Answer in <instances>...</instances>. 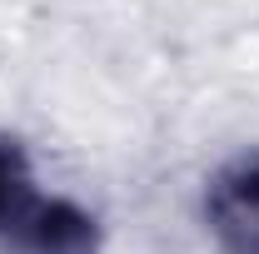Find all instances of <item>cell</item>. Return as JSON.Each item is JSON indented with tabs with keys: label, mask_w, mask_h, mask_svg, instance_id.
I'll return each instance as SVG.
<instances>
[{
	"label": "cell",
	"mask_w": 259,
	"mask_h": 254,
	"mask_svg": "<svg viewBox=\"0 0 259 254\" xmlns=\"http://www.w3.org/2000/svg\"><path fill=\"white\" fill-rule=\"evenodd\" d=\"M15 234L35 254H85L90 249V220L80 209H70V204H40L35 199Z\"/></svg>",
	"instance_id": "7a4b0ae2"
},
{
	"label": "cell",
	"mask_w": 259,
	"mask_h": 254,
	"mask_svg": "<svg viewBox=\"0 0 259 254\" xmlns=\"http://www.w3.org/2000/svg\"><path fill=\"white\" fill-rule=\"evenodd\" d=\"M35 194H30V170H25V155L0 140V229H20V220L30 215Z\"/></svg>",
	"instance_id": "3957f363"
},
{
	"label": "cell",
	"mask_w": 259,
	"mask_h": 254,
	"mask_svg": "<svg viewBox=\"0 0 259 254\" xmlns=\"http://www.w3.org/2000/svg\"><path fill=\"white\" fill-rule=\"evenodd\" d=\"M209 224L225 254H259V159H239L209 185Z\"/></svg>",
	"instance_id": "6da1fadb"
}]
</instances>
